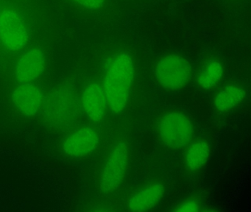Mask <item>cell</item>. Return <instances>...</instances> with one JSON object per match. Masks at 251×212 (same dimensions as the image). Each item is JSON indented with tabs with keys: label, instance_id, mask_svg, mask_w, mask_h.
<instances>
[{
	"label": "cell",
	"instance_id": "15",
	"mask_svg": "<svg viewBox=\"0 0 251 212\" xmlns=\"http://www.w3.org/2000/svg\"><path fill=\"white\" fill-rule=\"evenodd\" d=\"M83 8L89 10H100L105 5L106 0H72Z\"/></svg>",
	"mask_w": 251,
	"mask_h": 212
},
{
	"label": "cell",
	"instance_id": "5",
	"mask_svg": "<svg viewBox=\"0 0 251 212\" xmlns=\"http://www.w3.org/2000/svg\"><path fill=\"white\" fill-rule=\"evenodd\" d=\"M29 30L23 16L10 7L0 10V42L7 50L19 51L27 46Z\"/></svg>",
	"mask_w": 251,
	"mask_h": 212
},
{
	"label": "cell",
	"instance_id": "13",
	"mask_svg": "<svg viewBox=\"0 0 251 212\" xmlns=\"http://www.w3.org/2000/svg\"><path fill=\"white\" fill-rule=\"evenodd\" d=\"M224 74V68L220 60L211 59L202 66L197 82L200 87L205 90L212 89L221 80Z\"/></svg>",
	"mask_w": 251,
	"mask_h": 212
},
{
	"label": "cell",
	"instance_id": "9",
	"mask_svg": "<svg viewBox=\"0 0 251 212\" xmlns=\"http://www.w3.org/2000/svg\"><path fill=\"white\" fill-rule=\"evenodd\" d=\"M44 99L40 88L31 82L20 83L12 94V101L16 108L27 116H35L40 111Z\"/></svg>",
	"mask_w": 251,
	"mask_h": 212
},
{
	"label": "cell",
	"instance_id": "6",
	"mask_svg": "<svg viewBox=\"0 0 251 212\" xmlns=\"http://www.w3.org/2000/svg\"><path fill=\"white\" fill-rule=\"evenodd\" d=\"M128 149L126 143L117 142L107 157L101 173L100 188L103 193L112 192L121 186L128 166Z\"/></svg>",
	"mask_w": 251,
	"mask_h": 212
},
{
	"label": "cell",
	"instance_id": "16",
	"mask_svg": "<svg viewBox=\"0 0 251 212\" xmlns=\"http://www.w3.org/2000/svg\"><path fill=\"white\" fill-rule=\"evenodd\" d=\"M200 210V206L198 203L194 200H186L180 203L179 206L175 209V212H198Z\"/></svg>",
	"mask_w": 251,
	"mask_h": 212
},
{
	"label": "cell",
	"instance_id": "2",
	"mask_svg": "<svg viewBox=\"0 0 251 212\" xmlns=\"http://www.w3.org/2000/svg\"><path fill=\"white\" fill-rule=\"evenodd\" d=\"M75 97L67 88H59L44 99V113L48 122L58 128H65L73 123L77 116Z\"/></svg>",
	"mask_w": 251,
	"mask_h": 212
},
{
	"label": "cell",
	"instance_id": "14",
	"mask_svg": "<svg viewBox=\"0 0 251 212\" xmlns=\"http://www.w3.org/2000/svg\"><path fill=\"white\" fill-rule=\"evenodd\" d=\"M209 155V145L206 141L204 140L195 141L186 150L185 163L191 170H198L208 161Z\"/></svg>",
	"mask_w": 251,
	"mask_h": 212
},
{
	"label": "cell",
	"instance_id": "10",
	"mask_svg": "<svg viewBox=\"0 0 251 212\" xmlns=\"http://www.w3.org/2000/svg\"><path fill=\"white\" fill-rule=\"evenodd\" d=\"M81 103L85 113L91 120L100 122L108 106L102 85L92 82L86 85L82 94Z\"/></svg>",
	"mask_w": 251,
	"mask_h": 212
},
{
	"label": "cell",
	"instance_id": "4",
	"mask_svg": "<svg viewBox=\"0 0 251 212\" xmlns=\"http://www.w3.org/2000/svg\"><path fill=\"white\" fill-rule=\"evenodd\" d=\"M158 132L167 147L180 149L187 145L193 138L194 128L190 119L184 113L172 111L161 118Z\"/></svg>",
	"mask_w": 251,
	"mask_h": 212
},
{
	"label": "cell",
	"instance_id": "8",
	"mask_svg": "<svg viewBox=\"0 0 251 212\" xmlns=\"http://www.w3.org/2000/svg\"><path fill=\"white\" fill-rule=\"evenodd\" d=\"M99 140V135L95 129L91 127H83L64 140L63 150L71 157H82L92 153L98 147Z\"/></svg>",
	"mask_w": 251,
	"mask_h": 212
},
{
	"label": "cell",
	"instance_id": "3",
	"mask_svg": "<svg viewBox=\"0 0 251 212\" xmlns=\"http://www.w3.org/2000/svg\"><path fill=\"white\" fill-rule=\"evenodd\" d=\"M191 75L189 60L179 54H167L155 65V79L165 89L174 91L183 88L190 80Z\"/></svg>",
	"mask_w": 251,
	"mask_h": 212
},
{
	"label": "cell",
	"instance_id": "7",
	"mask_svg": "<svg viewBox=\"0 0 251 212\" xmlns=\"http://www.w3.org/2000/svg\"><path fill=\"white\" fill-rule=\"evenodd\" d=\"M46 60L43 52L39 48L27 50L22 54L16 63L14 75L20 83L36 80L43 74Z\"/></svg>",
	"mask_w": 251,
	"mask_h": 212
},
{
	"label": "cell",
	"instance_id": "11",
	"mask_svg": "<svg viewBox=\"0 0 251 212\" xmlns=\"http://www.w3.org/2000/svg\"><path fill=\"white\" fill-rule=\"evenodd\" d=\"M164 194V186L160 183L152 184L133 194L127 203L131 212H148L161 202Z\"/></svg>",
	"mask_w": 251,
	"mask_h": 212
},
{
	"label": "cell",
	"instance_id": "1",
	"mask_svg": "<svg viewBox=\"0 0 251 212\" xmlns=\"http://www.w3.org/2000/svg\"><path fill=\"white\" fill-rule=\"evenodd\" d=\"M135 75L133 56L126 50L116 52L105 60L102 87L107 106L113 113H121L127 106Z\"/></svg>",
	"mask_w": 251,
	"mask_h": 212
},
{
	"label": "cell",
	"instance_id": "12",
	"mask_svg": "<svg viewBox=\"0 0 251 212\" xmlns=\"http://www.w3.org/2000/svg\"><path fill=\"white\" fill-rule=\"evenodd\" d=\"M245 97V91L237 85H227L220 90L214 98V106L220 112H226L240 104Z\"/></svg>",
	"mask_w": 251,
	"mask_h": 212
}]
</instances>
